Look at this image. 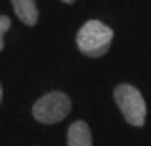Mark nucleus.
<instances>
[{
  "label": "nucleus",
  "mask_w": 151,
  "mask_h": 146,
  "mask_svg": "<svg viewBox=\"0 0 151 146\" xmlns=\"http://www.w3.org/2000/svg\"><path fill=\"white\" fill-rule=\"evenodd\" d=\"M113 40V30L108 25H103L101 20H88L86 25L78 30L76 35V45L83 55H91V58H101L108 50Z\"/></svg>",
  "instance_id": "1"
},
{
  "label": "nucleus",
  "mask_w": 151,
  "mask_h": 146,
  "mask_svg": "<svg viewBox=\"0 0 151 146\" xmlns=\"http://www.w3.org/2000/svg\"><path fill=\"white\" fill-rule=\"evenodd\" d=\"M113 98L119 103L124 119L129 121L131 126H144V121H146V101L139 93V88L129 86V83H121V86L113 88Z\"/></svg>",
  "instance_id": "2"
},
{
  "label": "nucleus",
  "mask_w": 151,
  "mask_h": 146,
  "mask_svg": "<svg viewBox=\"0 0 151 146\" xmlns=\"http://www.w3.org/2000/svg\"><path fill=\"white\" fill-rule=\"evenodd\" d=\"M68 111H70V98L65 93H58V91L45 93L33 106V116L40 124H58V121H63L68 116Z\"/></svg>",
  "instance_id": "3"
},
{
  "label": "nucleus",
  "mask_w": 151,
  "mask_h": 146,
  "mask_svg": "<svg viewBox=\"0 0 151 146\" xmlns=\"http://www.w3.org/2000/svg\"><path fill=\"white\" fill-rule=\"evenodd\" d=\"M13 10H15V15L20 18L25 25H35L38 20V8L33 0H13Z\"/></svg>",
  "instance_id": "4"
},
{
  "label": "nucleus",
  "mask_w": 151,
  "mask_h": 146,
  "mask_svg": "<svg viewBox=\"0 0 151 146\" xmlns=\"http://www.w3.org/2000/svg\"><path fill=\"white\" fill-rule=\"evenodd\" d=\"M68 146H91V131L83 121H76L68 129Z\"/></svg>",
  "instance_id": "5"
},
{
  "label": "nucleus",
  "mask_w": 151,
  "mask_h": 146,
  "mask_svg": "<svg viewBox=\"0 0 151 146\" xmlns=\"http://www.w3.org/2000/svg\"><path fill=\"white\" fill-rule=\"evenodd\" d=\"M8 28H10V18H8V15H0V50L5 48V43H3V35H5Z\"/></svg>",
  "instance_id": "6"
},
{
  "label": "nucleus",
  "mask_w": 151,
  "mask_h": 146,
  "mask_svg": "<svg viewBox=\"0 0 151 146\" xmlns=\"http://www.w3.org/2000/svg\"><path fill=\"white\" fill-rule=\"evenodd\" d=\"M0 98H3V88H0Z\"/></svg>",
  "instance_id": "7"
}]
</instances>
